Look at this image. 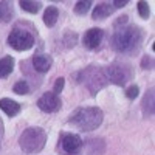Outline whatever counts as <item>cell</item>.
Here are the masks:
<instances>
[{
	"mask_svg": "<svg viewBox=\"0 0 155 155\" xmlns=\"http://www.w3.org/2000/svg\"><path fill=\"white\" fill-rule=\"evenodd\" d=\"M104 113L99 107H79L70 115V124L78 127L82 132L95 130L102 124Z\"/></svg>",
	"mask_w": 155,
	"mask_h": 155,
	"instance_id": "cell-1",
	"label": "cell"
},
{
	"mask_svg": "<svg viewBox=\"0 0 155 155\" xmlns=\"http://www.w3.org/2000/svg\"><path fill=\"white\" fill-rule=\"evenodd\" d=\"M141 42V30L135 25H129L116 30L112 37V47L118 53H130L138 48Z\"/></svg>",
	"mask_w": 155,
	"mask_h": 155,
	"instance_id": "cell-2",
	"label": "cell"
},
{
	"mask_svg": "<svg viewBox=\"0 0 155 155\" xmlns=\"http://www.w3.org/2000/svg\"><path fill=\"white\" fill-rule=\"evenodd\" d=\"M45 143H47V134L41 127H30L27 130H23L19 138L20 149L25 153L41 152L45 147Z\"/></svg>",
	"mask_w": 155,
	"mask_h": 155,
	"instance_id": "cell-3",
	"label": "cell"
},
{
	"mask_svg": "<svg viewBox=\"0 0 155 155\" xmlns=\"http://www.w3.org/2000/svg\"><path fill=\"white\" fill-rule=\"evenodd\" d=\"M8 45L17 51L30 50L34 45V36L23 28H14L8 36Z\"/></svg>",
	"mask_w": 155,
	"mask_h": 155,
	"instance_id": "cell-4",
	"label": "cell"
},
{
	"mask_svg": "<svg viewBox=\"0 0 155 155\" xmlns=\"http://www.w3.org/2000/svg\"><path fill=\"white\" fill-rule=\"evenodd\" d=\"M82 140L74 134H62L59 138V150L62 155H81Z\"/></svg>",
	"mask_w": 155,
	"mask_h": 155,
	"instance_id": "cell-5",
	"label": "cell"
},
{
	"mask_svg": "<svg viewBox=\"0 0 155 155\" xmlns=\"http://www.w3.org/2000/svg\"><path fill=\"white\" fill-rule=\"evenodd\" d=\"M104 74H106L107 81L116 85H124L129 81V78H130V71L124 68L123 65H118V64H113V65L104 68Z\"/></svg>",
	"mask_w": 155,
	"mask_h": 155,
	"instance_id": "cell-6",
	"label": "cell"
},
{
	"mask_svg": "<svg viewBox=\"0 0 155 155\" xmlns=\"http://www.w3.org/2000/svg\"><path fill=\"white\" fill-rule=\"evenodd\" d=\"M61 106H62V101H61L59 95H56L53 92L44 93L37 101V107L45 113H54L61 109Z\"/></svg>",
	"mask_w": 155,
	"mask_h": 155,
	"instance_id": "cell-7",
	"label": "cell"
},
{
	"mask_svg": "<svg viewBox=\"0 0 155 155\" xmlns=\"http://www.w3.org/2000/svg\"><path fill=\"white\" fill-rule=\"evenodd\" d=\"M102 37H104V31L101 28H90L85 34H84V45L88 50H95L101 45Z\"/></svg>",
	"mask_w": 155,
	"mask_h": 155,
	"instance_id": "cell-8",
	"label": "cell"
},
{
	"mask_svg": "<svg viewBox=\"0 0 155 155\" xmlns=\"http://www.w3.org/2000/svg\"><path fill=\"white\" fill-rule=\"evenodd\" d=\"M33 65L39 73H47L53 65V59L47 54H36L33 58Z\"/></svg>",
	"mask_w": 155,
	"mask_h": 155,
	"instance_id": "cell-9",
	"label": "cell"
},
{
	"mask_svg": "<svg viewBox=\"0 0 155 155\" xmlns=\"http://www.w3.org/2000/svg\"><path fill=\"white\" fill-rule=\"evenodd\" d=\"M0 109H2L8 116H16L19 112H20V106H19V102L16 101H12L9 98H2L0 99Z\"/></svg>",
	"mask_w": 155,
	"mask_h": 155,
	"instance_id": "cell-10",
	"label": "cell"
},
{
	"mask_svg": "<svg viewBox=\"0 0 155 155\" xmlns=\"http://www.w3.org/2000/svg\"><path fill=\"white\" fill-rule=\"evenodd\" d=\"M112 12H113V5H112V3H107V2H102V3H99V5L93 9L92 17H93L95 20L106 19V17H109V16L112 14Z\"/></svg>",
	"mask_w": 155,
	"mask_h": 155,
	"instance_id": "cell-11",
	"label": "cell"
},
{
	"mask_svg": "<svg viewBox=\"0 0 155 155\" xmlns=\"http://www.w3.org/2000/svg\"><path fill=\"white\" fill-rule=\"evenodd\" d=\"M12 68H14V59H12V56H5L0 59V79L8 78L12 73Z\"/></svg>",
	"mask_w": 155,
	"mask_h": 155,
	"instance_id": "cell-12",
	"label": "cell"
},
{
	"mask_svg": "<svg viewBox=\"0 0 155 155\" xmlns=\"http://www.w3.org/2000/svg\"><path fill=\"white\" fill-rule=\"evenodd\" d=\"M58 19H59V9L56 6H48L44 12V23L48 28H51L56 25Z\"/></svg>",
	"mask_w": 155,
	"mask_h": 155,
	"instance_id": "cell-13",
	"label": "cell"
},
{
	"mask_svg": "<svg viewBox=\"0 0 155 155\" xmlns=\"http://www.w3.org/2000/svg\"><path fill=\"white\" fill-rule=\"evenodd\" d=\"M12 14H14V11H12V6L9 2H0V22H9L12 19Z\"/></svg>",
	"mask_w": 155,
	"mask_h": 155,
	"instance_id": "cell-14",
	"label": "cell"
},
{
	"mask_svg": "<svg viewBox=\"0 0 155 155\" xmlns=\"http://www.w3.org/2000/svg\"><path fill=\"white\" fill-rule=\"evenodd\" d=\"M19 5L22 6L23 11L31 12V14H36V12H39V11H41V6H42L41 2H31V0H22Z\"/></svg>",
	"mask_w": 155,
	"mask_h": 155,
	"instance_id": "cell-15",
	"label": "cell"
},
{
	"mask_svg": "<svg viewBox=\"0 0 155 155\" xmlns=\"http://www.w3.org/2000/svg\"><path fill=\"white\" fill-rule=\"evenodd\" d=\"M12 90H14V93H17V95H27V93H30V85H28L27 81H17L12 85Z\"/></svg>",
	"mask_w": 155,
	"mask_h": 155,
	"instance_id": "cell-16",
	"label": "cell"
},
{
	"mask_svg": "<svg viewBox=\"0 0 155 155\" xmlns=\"http://www.w3.org/2000/svg\"><path fill=\"white\" fill-rule=\"evenodd\" d=\"M90 6H92V2H76L74 12H76V14H79V16H84V14L88 12Z\"/></svg>",
	"mask_w": 155,
	"mask_h": 155,
	"instance_id": "cell-17",
	"label": "cell"
},
{
	"mask_svg": "<svg viewBox=\"0 0 155 155\" xmlns=\"http://www.w3.org/2000/svg\"><path fill=\"white\" fill-rule=\"evenodd\" d=\"M137 8H138V14L143 17V19H147L149 16H150V9H149V5L146 3V2H138V5H137Z\"/></svg>",
	"mask_w": 155,
	"mask_h": 155,
	"instance_id": "cell-18",
	"label": "cell"
},
{
	"mask_svg": "<svg viewBox=\"0 0 155 155\" xmlns=\"http://www.w3.org/2000/svg\"><path fill=\"white\" fill-rule=\"evenodd\" d=\"M138 93H140V88H138V85H130L127 90H126V95H127V98L129 99H135L137 96H138Z\"/></svg>",
	"mask_w": 155,
	"mask_h": 155,
	"instance_id": "cell-19",
	"label": "cell"
},
{
	"mask_svg": "<svg viewBox=\"0 0 155 155\" xmlns=\"http://www.w3.org/2000/svg\"><path fill=\"white\" fill-rule=\"evenodd\" d=\"M64 85H65V79L64 78H58V79L54 81V88H53V93H61L64 90Z\"/></svg>",
	"mask_w": 155,
	"mask_h": 155,
	"instance_id": "cell-20",
	"label": "cell"
},
{
	"mask_svg": "<svg viewBox=\"0 0 155 155\" xmlns=\"http://www.w3.org/2000/svg\"><path fill=\"white\" fill-rule=\"evenodd\" d=\"M147 64H149V68H152V67H153V59L149 58V56H144V58H143V62H141V67L147 70Z\"/></svg>",
	"mask_w": 155,
	"mask_h": 155,
	"instance_id": "cell-21",
	"label": "cell"
},
{
	"mask_svg": "<svg viewBox=\"0 0 155 155\" xmlns=\"http://www.w3.org/2000/svg\"><path fill=\"white\" fill-rule=\"evenodd\" d=\"M115 8H123V6H126L127 5V0H115V2L112 3Z\"/></svg>",
	"mask_w": 155,
	"mask_h": 155,
	"instance_id": "cell-22",
	"label": "cell"
},
{
	"mask_svg": "<svg viewBox=\"0 0 155 155\" xmlns=\"http://www.w3.org/2000/svg\"><path fill=\"white\" fill-rule=\"evenodd\" d=\"M123 23H127V16H121L118 19V22H116V27H118V25H123Z\"/></svg>",
	"mask_w": 155,
	"mask_h": 155,
	"instance_id": "cell-23",
	"label": "cell"
}]
</instances>
